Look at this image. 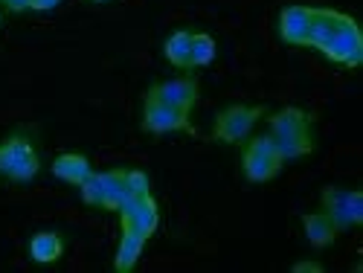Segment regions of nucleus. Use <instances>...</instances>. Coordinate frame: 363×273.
Returning <instances> with one entry per match:
<instances>
[{
  "label": "nucleus",
  "mask_w": 363,
  "mask_h": 273,
  "mask_svg": "<svg viewBox=\"0 0 363 273\" xmlns=\"http://www.w3.org/2000/svg\"><path fill=\"white\" fill-rule=\"evenodd\" d=\"M145 99H157V102H166V105H174V108L192 111V105L198 102V82L189 79V76L157 82V84H151L145 90Z\"/></svg>",
  "instance_id": "7"
},
{
  "label": "nucleus",
  "mask_w": 363,
  "mask_h": 273,
  "mask_svg": "<svg viewBox=\"0 0 363 273\" xmlns=\"http://www.w3.org/2000/svg\"><path fill=\"white\" fill-rule=\"evenodd\" d=\"M108 184H111V172H90V177L79 186L82 192V201L87 206H99L105 204V192H108Z\"/></svg>",
  "instance_id": "17"
},
{
  "label": "nucleus",
  "mask_w": 363,
  "mask_h": 273,
  "mask_svg": "<svg viewBox=\"0 0 363 273\" xmlns=\"http://www.w3.org/2000/svg\"><path fill=\"white\" fill-rule=\"evenodd\" d=\"M267 126H270V137H274L277 148L282 160H299V157H308L314 151V116L306 108H296L288 105L277 113L267 116Z\"/></svg>",
  "instance_id": "1"
},
{
  "label": "nucleus",
  "mask_w": 363,
  "mask_h": 273,
  "mask_svg": "<svg viewBox=\"0 0 363 273\" xmlns=\"http://www.w3.org/2000/svg\"><path fill=\"white\" fill-rule=\"evenodd\" d=\"M94 4H108V0H94Z\"/></svg>",
  "instance_id": "24"
},
{
  "label": "nucleus",
  "mask_w": 363,
  "mask_h": 273,
  "mask_svg": "<svg viewBox=\"0 0 363 273\" xmlns=\"http://www.w3.org/2000/svg\"><path fill=\"white\" fill-rule=\"evenodd\" d=\"M119 224H123V230H134V233H140L145 241L157 233V227H160V209H157V201L151 198V195H143L140 198V204H137V209L131 212V216H123L119 218Z\"/></svg>",
  "instance_id": "9"
},
{
  "label": "nucleus",
  "mask_w": 363,
  "mask_h": 273,
  "mask_svg": "<svg viewBox=\"0 0 363 273\" xmlns=\"http://www.w3.org/2000/svg\"><path fill=\"white\" fill-rule=\"evenodd\" d=\"M325 58L337 65H346V67H357L363 62V35L357 29V21L352 15H343L337 33L328 38V44L320 50Z\"/></svg>",
  "instance_id": "5"
},
{
  "label": "nucleus",
  "mask_w": 363,
  "mask_h": 273,
  "mask_svg": "<svg viewBox=\"0 0 363 273\" xmlns=\"http://www.w3.org/2000/svg\"><path fill=\"white\" fill-rule=\"evenodd\" d=\"M62 0H33V9L35 12H50V9H55Z\"/></svg>",
  "instance_id": "23"
},
{
  "label": "nucleus",
  "mask_w": 363,
  "mask_h": 273,
  "mask_svg": "<svg viewBox=\"0 0 363 273\" xmlns=\"http://www.w3.org/2000/svg\"><path fill=\"white\" fill-rule=\"evenodd\" d=\"M143 247H145V238L134 230H123L119 235V245H116V256H113V267L119 273H131L143 256Z\"/></svg>",
  "instance_id": "15"
},
{
  "label": "nucleus",
  "mask_w": 363,
  "mask_h": 273,
  "mask_svg": "<svg viewBox=\"0 0 363 273\" xmlns=\"http://www.w3.org/2000/svg\"><path fill=\"white\" fill-rule=\"evenodd\" d=\"M311 21V6H285L279 12V38L291 47H306V33Z\"/></svg>",
  "instance_id": "8"
},
{
  "label": "nucleus",
  "mask_w": 363,
  "mask_h": 273,
  "mask_svg": "<svg viewBox=\"0 0 363 273\" xmlns=\"http://www.w3.org/2000/svg\"><path fill=\"white\" fill-rule=\"evenodd\" d=\"M9 12H26V9H33V0H0Z\"/></svg>",
  "instance_id": "21"
},
{
  "label": "nucleus",
  "mask_w": 363,
  "mask_h": 273,
  "mask_svg": "<svg viewBox=\"0 0 363 273\" xmlns=\"http://www.w3.org/2000/svg\"><path fill=\"white\" fill-rule=\"evenodd\" d=\"M323 264L320 262H296L294 264V273H320Z\"/></svg>",
  "instance_id": "22"
},
{
  "label": "nucleus",
  "mask_w": 363,
  "mask_h": 273,
  "mask_svg": "<svg viewBox=\"0 0 363 273\" xmlns=\"http://www.w3.org/2000/svg\"><path fill=\"white\" fill-rule=\"evenodd\" d=\"M282 166H285V160L270 134H259L245 143V151H241V172H245L250 184H267V180H274L282 172Z\"/></svg>",
  "instance_id": "2"
},
{
  "label": "nucleus",
  "mask_w": 363,
  "mask_h": 273,
  "mask_svg": "<svg viewBox=\"0 0 363 273\" xmlns=\"http://www.w3.org/2000/svg\"><path fill=\"white\" fill-rule=\"evenodd\" d=\"M125 184H128V192H134V195H151L148 174L140 172V169H128L125 172Z\"/></svg>",
  "instance_id": "19"
},
{
  "label": "nucleus",
  "mask_w": 363,
  "mask_h": 273,
  "mask_svg": "<svg viewBox=\"0 0 363 273\" xmlns=\"http://www.w3.org/2000/svg\"><path fill=\"white\" fill-rule=\"evenodd\" d=\"M143 131H148V134H174V131L195 134V128L189 123V111L157 102V99H145V105H143Z\"/></svg>",
  "instance_id": "6"
},
{
  "label": "nucleus",
  "mask_w": 363,
  "mask_h": 273,
  "mask_svg": "<svg viewBox=\"0 0 363 273\" xmlns=\"http://www.w3.org/2000/svg\"><path fill=\"white\" fill-rule=\"evenodd\" d=\"M264 116L262 105H230L216 116V126H213V140L216 143H245L253 131V126Z\"/></svg>",
  "instance_id": "4"
},
{
  "label": "nucleus",
  "mask_w": 363,
  "mask_h": 273,
  "mask_svg": "<svg viewBox=\"0 0 363 273\" xmlns=\"http://www.w3.org/2000/svg\"><path fill=\"white\" fill-rule=\"evenodd\" d=\"M90 172H94V169H90V160L84 155H76V151L58 155L52 160V174L58 180H65V184H70V186H82L84 180L90 177Z\"/></svg>",
  "instance_id": "12"
},
{
  "label": "nucleus",
  "mask_w": 363,
  "mask_h": 273,
  "mask_svg": "<svg viewBox=\"0 0 363 273\" xmlns=\"http://www.w3.org/2000/svg\"><path fill=\"white\" fill-rule=\"evenodd\" d=\"M349 218H352V227L363 224V195L357 189H349Z\"/></svg>",
  "instance_id": "20"
},
{
  "label": "nucleus",
  "mask_w": 363,
  "mask_h": 273,
  "mask_svg": "<svg viewBox=\"0 0 363 273\" xmlns=\"http://www.w3.org/2000/svg\"><path fill=\"white\" fill-rule=\"evenodd\" d=\"M189 50H192V33H186V29H177V33H172L163 44V55L166 62L174 65L177 70H189Z\"/></svg>",
  "instance_id": "16"
},
{
  "label": "nucleus",
  "mask_w": 363,
  "mask_h": 273,
  "mask_svg": "<svg viewBox=\"0 0 363 273\" xmlns=\"http://www.w3.org/2000/svg\"><path fill=\"white\" fill-rule=\"evenodd\" d=\"M65 256V238L52 233V230H44V233H35L29 238V259L38 262V264H52Z\"/></svg>",
  "instance_id": "13"
},
{
  "label": "nucleus",
  "mask_w": 363,
  "mask_h": 273,
  "mask_svg": "<svg viewBox=\"0 0 363 273\" xmlns=\"http://www.w3.org/2000/svg\"><path fill=\"white\" fill-rule=\"evenodd\" d=\"M340 21H343V12H335V9H311L308 33H306V47L323 50L328 44V38L337 33Z\"/></svg>",
  "instance_id": "10"
},
{
  "label": "nucleus",
  "mask_w": 363,
  "mask_h": 273,
  "mask_svg": "<svg viewBox=\"0 0 363 273\" xmlns=\"http://www.w3.org/2000/svg\"><path fill=\"white\" fill-rule=\"evenodd\" d=\"M41 172V157L33 145V140L23 134H12L0 143V174L18 180V184H29Z\"/></svg>",
  "instance_id": "3"
},
{
  "label": "nucleus",
  "mask_w": 363,
  "mask_h": 273,
  "mask_svg": "<svg viewBox=\"0 0 363 273\" xmlns=\"http://www.w3.org/2000/svg\"><path fill=\"white\" fill-rule=\"evenodd\" d=\"M320 204H323V212L337 224L340 233L352 227V218H349V189L325 186L323 195H320Z\"/></svg>",
  "instance_id": "14"
},
{
  "label": "nucleus",
  "mask_w": 363,
  "mask_h": 273,
  "mask_svg": "<svg viewBox=\"0 0 363 273\" xmlns=\"http://www.w3.org/2000/svg\"><path fill=\"white\" fill-rule=\"evenodd\" d=\"M302 230H306V238H308V245L311 247H328V245H335V238L340 235L337 224L331 221L325 212H308V216H302Z\"/></svg>",
  "instance_id": "11"
},
{
  "label": "nucleus",
  "mask_w": 363,
  "mask_h": 273,
  "mask_svg": "<svg viewBox=\"0 0 363 273\" xmlns=\"http://www.w3.org/2000/svg\"><path fill=\"white\" fill-rule=\"evenodd\" d=\"M216 38L213 35H206V33H195L192 35V50H189V70L192 67H206V65H213L216 62Z\"/></svg>",
  "instance_id": "18"
}]
</instances>
